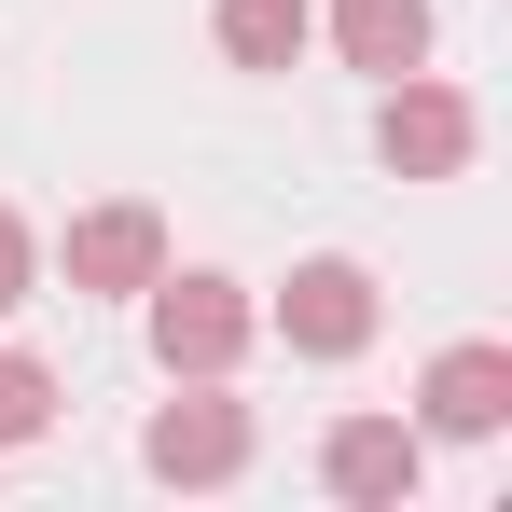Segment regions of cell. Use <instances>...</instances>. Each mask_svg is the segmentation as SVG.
I'll list each match as a JSON object with an SVG mask.
<instances>
[{
	"instance_id": "obj_1",
	"label": "cell",
	"mask_w": 512,
	"mask_h": 512,
	"mask_svg": "<svg viewBox=\"0 0 512 512\" xmlns=\"http://www.w3.org/2000/svg\"><path fill=\"white\" fill-rule=\"evenodd\" d=\"M374 153H388L402 180H457V167H471V97L402 70V84H388V111H374Z\"/></svg>"
},
{
	"instance_id": "obj_8",
	"label": "cell",
	"mask_w": 512,
	"mask_h": 512,
	"mask_svg": "<svg viewBox=\"0 0 512 512\" xmlns=\"http://www.w3.org/2000/svg\"><path fill=\"white\" fill-rule=\"evenodd\" d=\"M333 42L360 56V70H388V84H402V70L429 56V0H333Z\"/></svg>"
},
{
	"instance_id": "obj_7",
	"label": "cell",
	"mask_w": 512,
	"mask_h": 512,
	"mask_svg": "<svg viewBox=\"0 0 512 512\" xmlns=\"http://www.w3.org/2000/svg\"><path fill=\"white\" fill-rule=\"evenodd\" d=\"M499 416H512V346H443V360H429V429L485 443Z\"/></svg>"
},
{
	"instance_id": "obj_10",
	"label": "cell",
	"mask_w": 512,
	"mask_h": 512,
	"mask_svg": "<svg viewBox=\"0 0 512 512\" xmlns=\"http://www.w3.org/2000/svg\"><path fill=\"white\" fill-rule=\"evenodd\" d=\"M42 416H56V374L0 346V443H42Z\"/></svg>"
},
{
	"instance_id": "obj_5",
	"label": "cell",
	"mask_w": 512,
	"mask_h": 512,
	"mask_svg": "<svg viewBox=\"0 0 512 512\" xmlns=\"http://www.w3.org/2000/svg\"><path fill=\"white\" fill-rule=\"evenodd\" d=\"M319 471H333V499H360V512H388V499H416V471H429V443L402 416H346L333 443H319Z\"/></svg>"
},
{
	"instance_id": "obj_3",
	"label": "cell",
	"mask_w": 512,
	"mask_h": 512,
	"mask_svg": "<svg viewBox=\"0 0 512 512\" xmlns=\"http://www.w3.org/2000/svg\"><path fill=\"white\" fill-rule=\"evenodd\" d=\"M277 333L305 346V360H346V346H374V277H360V263H305V277H291V291H277Z\"/></svg>"
},
{
	"instance_id": "obj_4",
	"label": "cell",
	"mask_w": 512,
	"mask_h": 512,
	"mask_svg": "<svg viewBox=\"0 0 512 512\" xmlns=\"http://www.w3.org/2000/svg\"><path fill=\"white\" fill-rule=\"evenodd\" d=\"M139 457H153L167 485H236V471H250V416H236V402H167V416L139 429Z\"/></svg>"
},
{
	"instance_id": "obj_6",
	"label": "cell",
	"mask_w": 512,
	"mask_h": 512,
	"mask_svg": "<svg viewBox=\"0 0 512 512\" xmlns=\"http://www.w3.org/2000/svg\"><path fill=\"white\" fill-rule=\"evenodd\" d=\"M167 277V222L153 208H84L70 222V291H153Z\"/></svg>"
},
{
	"instance_id": "obj_11",
	"label": "cell",
	"mask_w": 512,
	"mask_h": 512,
	"mask_svg": "<svg viewBox=\"0 0 512 512\" xmlns=\"http://www.w3.org/2000/svg\"><path fill=\"white\" fill-rule=\"evenodd\" d=\"M0 305H28V222L0 208Z\"/></svg>"
},
{
	"instance_id": "obj_9",
	"label": "cell",
	"mask_w": 512,
	"mask_h": 512,
	"mask_svg": "<svg viewBox=\"0 0 512 512\" xmlns=\"http://www.w3.org/2000/svg\"><path fill=\"white\" fill-rule=\"evenodd\" d=\"M222 56L236 70H291L305 56V0H222Z\"/></svg>"
},
{
	"instance_id": "obj_2",
	"label": "cell",
	"mask_w": 512,
	"mask_h": 512,
	"mask_svg": "<svg viewBox=\"0 0 512 512\" xmlns=\"http://www.w3.org/2000/svg\"><path fill=\"white\" fill-rule=\"evenodd\" d=\"M153 346H167V374H222V360L250 346L236 277H153Z\"/></svg>"
}]
</instances>
